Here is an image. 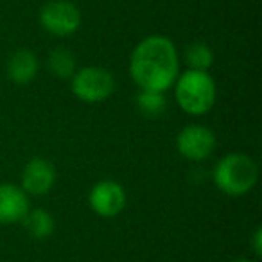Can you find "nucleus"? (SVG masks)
<instances>
[{"mask_svg":"<svg viewBox=\"0 0 262 262\" xmlns=\"http://www.w3.org/2000/svg\"><path fill=\"white\" fill-rule=\"evenodd\" d=\"M40 26L52 36H70L79 29L81 11L70 0H49L40 9Z\"/></svg>","mask_w":262,"mask_h":262,"instance_id":"5","label":"nucleus"},{"mask_svg":"<svg viewBox=\"0 0 262 262\" xmlns=\"http://www.w3.org/2000/svg\"><path fill=\"white\" fill-rule=\"evenodd\" d=\"M183 61L189 67V70H203V72H208V69L214 65V52L203 41H192V43H189L185 47Z\"/></svg>","mask_w":262,"mask_h":262,"instance_id":"13","label":"nucleus"},{"mask_svg":"<svg viewBox=\"0 0 262 262\" xmlns=\"http://www.w3.org/2000/svg\"><path fill=\"white\" fill-rule=\"evenodd\" d=\"M217 139L214 131L203 124H189L176 137V149L190 162H203L215 151Z\"/></svg>","mask_w":262,"mask_h":262,"instance_id":"6","label":"nucleus"},{"mask_svg":"<svg viewBox=\"0 0 262 262\" xmlns=\"http://www.w3.org/2000/svg\"><path fill=\"white\" fill-rule=\"evenodd\" d=\"M174 86L178 106L185 113L194 117L210 112L217 97L214 77L203 70H187L180 74Z\"/></svg>","mask_w":262,"mask_h":262,"instance_id":"3","label":"nucleus"},{"mask_svg":"<svg viewBox=\"0 0 262 262\" xmlns=\"http://www.w3.org/2000/svg\"><path fill=\"white\" fill-rule=\"evenodd\" d=\"M40 70V63L33 51L20 49L13 52L8 59V77L15 84H27L36 77Z\"/></svg>","mask_w":262,"mask_h":262,"instance_id":"10","label":"nucleus"},{"mask_svg":"<svg viewBox=\"0 0 262 262\" xmlns=\"http://www.w3.org/2000/svg\"><path fill=\"white\" fill-rule=\"evenodd\" d=\"M232 262H255V260H248V258H237V260H232Z\"/></svg>","mask_w":262,"mask_h":262,"instance_id":"16","label":"nucleus"},{"mask_svg":"<svg viewBox=\"0 0 262 262\" xmlns=\"http://www.w3.org/2000/svg\"><path fill=\"white\" fill-rule=\"evenodd\" d=\"M135 102H137V110L144 117H147V119H158L167 110V99H165L164 92L140 90Z\"/></svg>","mask_w":262,"mask_h":262,"instance_id":"12","label":"nucleus"},{"mask_svg":"<svg viewBox=\"0 0 262 262\" xmlns=\"http://www.w3.org/2000/svg\"><path fill=\"white\" fill-rule=\"evenodd\" d=\"M214 185L226 196H244L258 180V167L251 157L244 153H228L214 165Z\"/></svg>","mask_w":262,"mask_h":262,"instance_id":"2","label":"nucleus"},{"mask_svg":"<svg viewBox=\"0 0 262 262\" xmlns=\"http://www.w3.org/2000/svg\"><path fill=\"white\" fill-rule=\"evenodd\" d=\"M129 76L140 90L167 92L180 76L176 45L162 34L144 38L129 58Z\"/></svg>","mask_w":262,"mask_h":262,"instance_id":"1","label":"nucleus"},{"mask_svg":"<svg viewBox=\"0 0 262 262\" xmlns=\"http://www.w3.org/2000/svg\"><path fill=\"white\" fill-rule=\"evenodd\" d=\"M22 225L33 239H47L56 230L54 217L45 208H33V210H29L26 217H24Z\"/></svg>","mask_w":262,"mask_h":262,"instance_id":"11","label":"nucleus"},{"mask_svg":"<svg viewBox=\"0 0 262 262\" xmlns=\"http://www.w3.org/2000/svg\"><path fill=\"white\" fill-rule=\"evenodd\" d=\"M70 88L79 101L95 104L106 101L113 94L115 77L108 69L102 67H84L76 70L70 77Z\"/></svg>","mask_w":262,"mask_h":262,"instance_id":"4","label":"nucleus"},{"mask_svg":"<svg viewBox=\"0 0 262 262\" xmlns=\"http://www.w3.org/2000/svg\"><path fill=\"white\" fill-rule=\"evenodd\" d=\"M90 208L101 217H115L126 207V192L120 183L113 180H102L95 183L88 194Z\"/></svg>","mask_w":262,"mask_h":262,"instance_id":"7","label":"nucleus"},{"mask_svg":"<svg viewBox=\"0 0 262 262\" xmlns=\"http://www.w3.org/2000/svg\"><path fill=\"white\" fill-rule=\"evenodd\" d=\"M56 183V169L45 158H31L22 171V190L27 196H45Z\"/></svg>","mask_w":262,"mask_h":262,"instance_id":"8","label":"nucleus"},{"mask_svg":"<svg viewBox=\"0 0 262 262\" xmlns=\"http://www.w3.org/2000/svg\"><path fill=\"white\" fill-rule=\"evenodd\" d=\"M251 248H253L255 255L260 257L262 255V228L260 226L253 232V237H251Z\"/></svg>","mask_w":262,"mask_h":262,"instance_id":"15","label":"nucleus"},{"mask_svg":"<svg viewBox=\"0 0 262 262\" xmlns=\"http://www.w3.org/2000/svg\"><path fill=\"white\" fill-rule=\"evenodd\" d=\"M49 69L59 79H70L77 70L76 56L65 47H58L49 54Z\"/></svg>","mask_w":262,"mask_h":262,"instance_id":"14","label":"nucleus"},{"mask_svg":"<svg viewBox=\"0 0 262 262\" xmlns=\"http://www.w3.org/2000/svg\"><path fill=\"white\" fill-rule=\"evenodd\" d=\"M29 210V196L24 192L22 187L13 183L0 185V225L22 223Z\"/></svg>","mask_w":262,"mask_h":262,"instance_id":"9","label":"nucleus"}]
</instances>
